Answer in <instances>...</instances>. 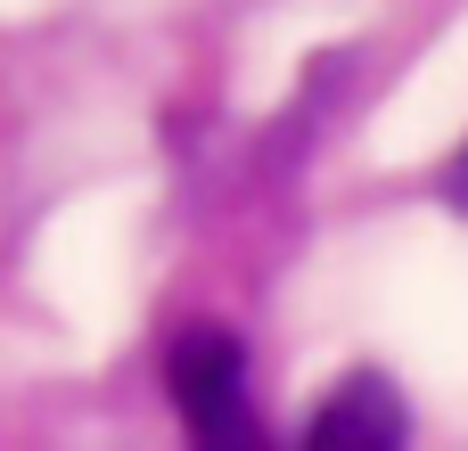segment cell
I'll use <instances>...</instances> for the list:
<instances>
[{
    "label": "cell",
    "mask_w": 468,
    "mask_h": 451,
    "mask_svg": "<svg viewBox=\"0 0 468 451\" xmlns=\"http://www.w3.org/2000/svg\"><path fill=\"white\" fill-rule=\"evenodd\" d=\"M165 386L197 444H263V419L247 394V345L230 329H189L165 362Z\"/></svg>",
    "instance_id": "1"
},
{
    "label": "cell",
    "mask_w": 468,
    "mask_h": 451,
    "mask_svg": "<svg viewBox=\"0 0 468 451\" xmlns=\"http://www.w3.org/2000/svg\"><path fill=\"white\" fill-rule=\"evenodd\" d=\"M304 444H411V411L378 370H354L304 427Z\"/></svg>",
    "instance_id": "2"
},
{
    "label": "cell",
    "mask_w": 468,
    "mask_h": 451,
    "mask_svg": "<svg viewBox=\"0 0 468 451\" xmlns=\"http://www.w3.org/2000/svg\"><path fill=\"white\" fill-rule=\"evenodd\" d=\"M436 197H444L452 214H468V140H461V148H452V164L436 173Z\"/></svg>",
    "instance_id": "3"
}]
</instances>
